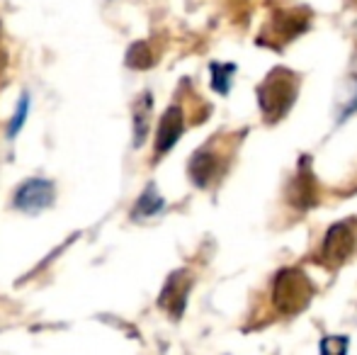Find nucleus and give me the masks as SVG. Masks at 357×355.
<instances>
[{
	"label": "nucleus",
	"mask_w": 357,
	"mask_h": 355,
	"mask_svg": "<svg viewBox=\"0 0 357 355\" xmlns=\"http://www.w3.org/2000/svg\"><path fill=\"white\" fill-rule=\"evenodd\" d=\"M185 132V114L178 105L168 107L158 122V132H155V153H165L178 144V139Z\"/></svg>",
	"instance_id": "8"
},
{
	"label": "nucleus",
	"mask_w": 357,
	"mask_h": 355,
	"mask_svg": "<svg viewBox=\"0 0 357 355\" xmlns=\"http://www.w3.org/2000/svg\"><path fill=\"white\" fill-rule=\"evenodd\" d=\"M287 199H289V204L296 209H309L319 202L316 178H314V173H311L309 158H301L299 171H296L294 180L289 183V190H287Z\"/></svg>",
	"instance_id": "7"
},
{
	"label": "nucleus",
	"mask_w": 357,
	"mask_h": 355,
	"mask_svg": "<svg viewBox=\"0 0 357 355\" xmlns=\"http://www.w3.org/2000/svg\"><path fill=\"white\" fill-rule=\"evenodd\" d=\"M345 351H348V341L345 338H324L321 341V353L324 355H343Z\"/></svg>",
	"instance_id": "15"
},
{
	"label": "nucleus",
	"mask_w": 357,
	"mask_h": 355,
	"mask_svg": "<svg viewBox=\"0 0 357 355\" xmlns=\"http://www.w3.org/2000/svg\"><path fill=\"white\" fill-rule=\"evenodd\" d=\"M160 209H163V197L155 192L153 185H149L146 192L139 197L137 207H134V217H153V214H158Z\"/></svg>",
	"instance_id": "11"
},
{
	"label": "nucleus",
	"mask_w": 357,
	"mask_h": 355,
	"mask_svg": "<svg viewBox=\"0 0 357 355\" xmlns=\"http://www.w3.org/2000/svg\"><path fill=\"white\" fill-rule=\"evenodd\" d=\"M151 109H153V98H151V93H144L142 98L137 100V105H134V144H137V146H142L146 142Z\"/></svg>",
	"instance_id": "10"
},
{
	"label": "nucleus",
	"mask_w": 357,
	"mask_h": 355,
	"mask_svg": "<svg viewBox=\"0 0 357 355\" xmlns=\"http://www.w3.org/2000/svg\"><path fill=\"white\" fill-rule=\"evenodd\" d=\"M357 243V234L353 222H338L326 232L324 246H321V263L326 268H338L353 256Z\"/></svg>",
	"instance_id": "3"
},
{
	"label": "nucleus",
	"mask_w": 357,
	"mask_h": 355,
	"mask_svg": "<svg viewBox=\"0 0 357 355\" xmlns=\"http://www.w3.org/2000/svg\"><path fill=\"white\" fill-rule=\"evenodd\" d=\"M299 78L289 68H273L258 86V105L265 122H280L296 103Z\"/></svg>",
	"instance_id": "1"
},
{
	"label": "nucleus",
	"mask_w": 357,
	"mask_h": 355,
	"mask_svg": "<svg viewBox=\"0 0 357 355\" xmlns=\"http://www.w3.org/2000/svg\"><path fill=\"white\" fill-rule=\"evenodd\" d=\"M27 114H29V95L24 93L22 98H20V103H17V112L13 114V122H10V127H8V139L17 137L20 129L24 127V119H27Z\"/></svg>",
	"instance_id": "14"
},
{
	"label": "nucleus",
	"mask_w": 357,
	"mask_h": 355,
	"mask_svg": "<svg viewBox=\"0 0 357 355\" xmlns=\"http://www.w3.org/2000/svg\"><path fill=\"white\" fill-rule=\"evenodd\" d=\"M56 197V188L52 180L47 178H32L24 180L15 192V207L24 214H39L44 209H49Z\"/></svg>",
	"instance_id": "4"
},
{
	"label": "nucleus",
	"mask_w": 357,
	"mask_h": 355,
	"mask_svg": "<svg viewBox=\"0 0 357 355\" xmlns=\"http://www.w3.org/2000/svg\"><path fill=\"white\" fill-rule=\"evenodd\" d=\"M309 27V13L306 10H280L268 24V32L260 37V42H270V47H278L284 42H291L294 37L306 32Z\"/></svg>",
	"instance_id": "5"
},
{
	"label": "nucleus",
	"mask_w": 357,
	"mask_h": 355,
	"mask_svg": "<svg viewBox=\"0 0 357 355\" xmlns=\"http://www.w3.org/2000/svg\"><path fill=\"white\" fill-rule=\"evenodd\" d=\"M311 297H314V285L306 278L304 270L284 268L275 275L273 304L280 314H284V317L301 314L311 304Z\"/></svg>",
	"instance_id": "2"
},
{
	"label": "nucleus",
	"mask_w": 357,
	"mask_h": 355,
	"mask_svg": "<svg viewBox=\"0 0 357 355\" xmlns=\"http://www.w3.org/2000/svg\"><path fill=\"white\" fill-rule=\"evenodd\" d=\"M216 168H219V161L212 151H197L190 161V178L195 180V185L204 188L216 176Z\"/></svg>",
	"instance_id": "9"
},
{
	"label": "nucleus",
	"mask_w": 357,
	"mask_h": 355,
	"mask_svg": "<svg viewBox=\"0 0 357 355\" xmlns=\"http://www.w3.org/2000/svg\"><path fill=\"white\" fill-rule=\"evenodd\" d=\"M236 73L234 63H212V86L216 93L226 95L231 86V76Z\"/></svg>",
	"instance_id": "13"
},
{
	"label": "nucleus",
	"mask_w": 357,
	"mask_h": 355,
	"mask_svg": "<svg viewBox=\"0 0 357 355\" xmlns=\"http://www.w3.org/2000/svg\"><path fill=\"white\" fill-rule=\"evenodd\" d=\"M190 289H192V273L190 270H175L165 280L163 289H160V297H158L160 309H165L173 319H180L185 312V304H188Z\"/></svg>",
	"instance_id": "6"
},
{
	"label": "nucleus",
	"mask_w": 357,
	"mask_h": 355,
	"mask_svg": "<svg viewBox=\"0 0 357 355\" xmlns=\"http://www.w3.org/2000/svg\"><path fill=\"white\" fill-rule=\"evenodd\" d=\"M127 66L129 68H151V66H153V54H151L149 44L137 42V44H132V47H129Z\"/></svg>",
	"instance_id": "12"
}]
</instances>
